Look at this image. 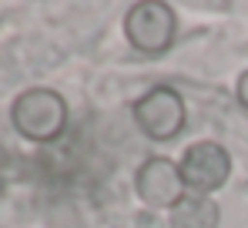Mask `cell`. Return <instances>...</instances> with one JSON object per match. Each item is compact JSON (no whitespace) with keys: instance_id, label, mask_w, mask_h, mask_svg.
<instances>
[{"instance_id":"cell-4","label":"cell","mask_w":248,"mask_h":228,"mask_svg":"<svg viewBox=\"0 0 248 228\" xmlns=\"http://www.w3.org/2000/svg\"><path fill=\"white\" fill-rule=\"evenodd\" d=\"M178 168L188 195H211L232 178V158L218 141H195L191 148H185Z\"/></svg>"},{"instance_id":"cell-5","label":"cell","mask_w":248,"mask_h":228,"mask_svg":"<svg viewBox=\"0 0 248 228\" xmlns=\"http://www.w3.org/2000/svg\"><path fill=\"white\" fill-rule=\"evenodd\" d=\"M134 191L148 208H161V212H171L188 195L181 168L171 158H148L134 171Z\"/></svg>"},{"instance_id":"cell-3","label":"cell","mask_w":248,"mask_h":228,"mask_svg":"<svg viewBox=\"0 0 248 228\" xmlns=\"http://www.w3.org/2000/svg\"><path fill=\"white\" fill-rule=\"evenodd\" d=\"M134 124L151 141H171V138H178L185 131V124H188L185 98L174 87H168V84L151 87L134 104Z\"/></svg>"},{"instance_id":"cell-2","label":"cell","mask_w":248,"mask_h":228,"mask_svg":"<svg viewBox=\"0 0 248 228\" xmlns=\"http://www.w3.org/2000/svg\"><path fill=\"white\" fill-rule=\"evenodd\" d=\"M178 17L161 0H141L127 7L124 17V37L138 54H165L174 44Z\"/></svg>"},{"instance_id":"cell-7","label":"cell","mask_w":248,"mask_h":228,"mask_svg":"<svg viewBox=\"0 0 248 228\" xmlns=\"http://www.w3.org/2000/svg\"><path fill=\"white\" fill-rule=\"evenodd\" d=\"M238 101H242V108H248V71L238 77Z\"/></svg>"},{"instance_id":"cell-1","label":"cell","mask_w":248,"mask_h":228,"mask_svg":"<svg viewBox=\"0 0 248 228\" xmlns=\"http://www.w3.org/2000/svg\"><path fill=\"white\" fill-rule=\"evenodd\" d=\"M10 124L27 138V141H54L67 128V104L57 91L50 87H31L24 91L14 108H10Z\"/></svg>"},{"instance_id":"cell-6","label":"cell","mask_w":248,"mask_h":228,"mask_svg":"<svg viewBox=\"0 0 248 228\" xmlns=\"http://www.w3.org/2000/svg\"><path fill=\"white\" fill-rule=\"evenodd\" d=\"M221 212L208 195H185L171 212H168V228H218Z\"/></svg>"}]
</instances>
